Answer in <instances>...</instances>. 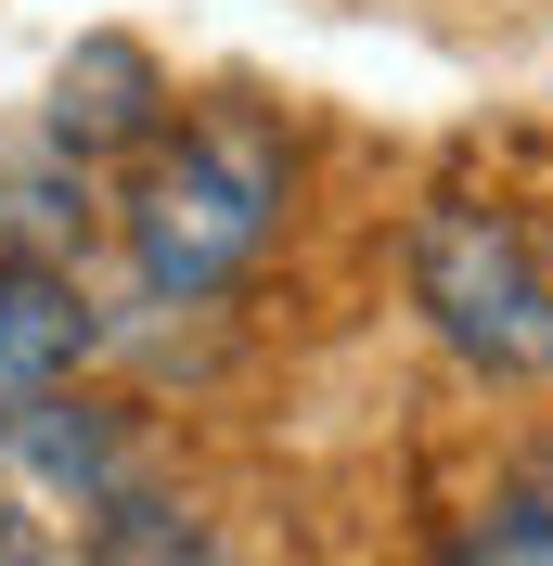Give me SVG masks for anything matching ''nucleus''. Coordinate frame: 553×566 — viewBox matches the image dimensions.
Instances as JSON below:
<instances>
[{"mask_svg": "<svg viewBox=\"0 0 553 566\" xmlns=\"http://www.w3.org/2000/svg\"><path fill=\"white\" fill-rule=\"evenodd\" d=\"M283 193H296V168H283V129H258V116H194L180 142H155V168L129 180L142 296H180V310L219 296L283 232Z\"/></svg>", "mask_w": 553, "mask_h": 566, "instance_id": "nucleus-1", "label": "nucleus"}, {"mask_svg": "<svg viewBox=\"0 0 553 566\" xmlns=\"http://www.w3.org/2000/svg\"><path fill=\"white\" fill-rule=\"evenodd\" d=\"M91 566H232L207 528H180L168 502H129V490H104V541H91Z\"/></svg>", "mask_w": 553, "mask_h": 566, "instance_id": "nucleus-6", "label": "nucleus"}, {"mask_svg": "<svg viewBox=\"0 0 553 566\" xmlns=\"http://www.w3.org/2000/svg\"><path fill=\"white\" fill-rule=\"evenodd\" d=\"M450 566H553V490H515V502H502V515H489V528L463 541Z\"/></svg>", "mask_w": 553, "mask_h": 566, "instance_id": "nucleus-7", "label": "nucleus"}, {"mask_svg": "<svg viewBox=\"0 0 553 566\" xmlns=\"http://www.w3.org/2000/svg\"><path fill=\"white\" fill-rule=\"evenodd\" d=\"M155 116H168V77H155L142 39H77L65 52V77H52V142L65 155H129V142H155Z\"/></svg>", "mask_w": 553, "mask_h": 566, "instance_id": "nucleus-4", "label": "nucleus"}, {"mask_svg": "<svg viewBox=\"0 0 553 566\" xmlns=\"http://www.w3.org/2000/svg\"><path fill=\"white\" fill-rule=\"evenodd\" d=\"M91 296H77L52 258H0V412H27V399H52L91 360Z\"/></svg>", "mask_w": 553, "mask_h": 566, "instance_id": "nucleus-3", "label": "nucleus"}, {"mask_svg": "<svg viewBox=\"0 0 553 566\" xmlns=\"http://www.w3.org/2000/svg\"><path fill=\"white\" fill-rule=\"evenodd\" d=\"M13 451H27L52 490H77V502H104V490H116V438H104V412H91V399H65V387L13 412Z\"/></svg>", "mask_w": 553, "mask_h": 566, "instance_id": "nucleus-5", "label": "nucleus"}, {"mask_svg": "<svg viewBox=\"0 0 553 566\" xmlns=\"http://www.w3.org/2000/svg\"><path fill=\"white\" fill-rule=\"evenodd\" d=\"M413 310L477 374H553V258L502 207H425L413 219Z\"/></svg>", "mask_w": 553, "mask_h": 566, "instance_id": "nucleus-2", "label": "nucleus"}]
</instances>
